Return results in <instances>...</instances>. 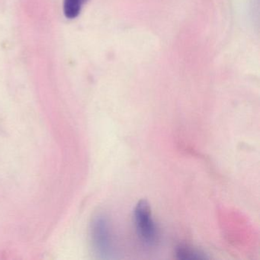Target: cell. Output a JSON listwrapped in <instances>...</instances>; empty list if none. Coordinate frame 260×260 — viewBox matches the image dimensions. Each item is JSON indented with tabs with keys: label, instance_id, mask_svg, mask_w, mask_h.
<instances>
[{
	"label": "cell",
	"instance_id": "277c9868",
	"mask_svg": "<svg viewBox=\"0 0 260 260\" xmlns=\"http://www.w3.org/2000/svg\"><path fill=\"white\" fill-rule=\"evenodd\" d=\"M176 258L183 260L206 259L208 257L204 252L187 246H178L176 250Z\"/></svg>",
	"mask_w": 260,
	"mask_h": 260
},
{
	"label": "cell",
	"instance_id": "7a4b0ae2",
	"mask_svg": "<svg viewBox=\"0 0 260 260\" xmlns=\"http://www.w3.org/2000/svg\"><path fill=\"white\" fill-rule=\"evenodd\" d=\"M135 220L137 231L141 240L148 245L156 242V228L152 218L151 208L147 201H140L135 208Z\"/></svg>",
	"mask_w": 260,
	"mask_h": 260
},
{
	"label": "cell",
	"instance_id": "6da1fadb",
	"mask_svg": "<svg viewBox=\"0 0 260 260\" xmlns=\"http://www.w3.org/2000/svg\"><path fill=\"white\" fill-rule=\"evenodd\" d=\"M91 239L95 253L103 259L114 258L112 235L107 217L103 214H97L91 224Z\"/></svg>",
	"mask_w": 260,
	"mask_h": 260
},
{
	"label": "cell",
	"instance_id": "3957f363",
	"mask_svg": "<svg viewBox=\"0 0 260 260\" xmlns=\"http://www.w3.org/2000/svg\"><path fill=\"white\" fill-rule=\"evenodd\" d=\"M88 0H64L63 13L68 19H76L81 13L83 6Z\"/></svg>",
	"mask_w": 260,
	"mask_h": 260
}]
</instances>
